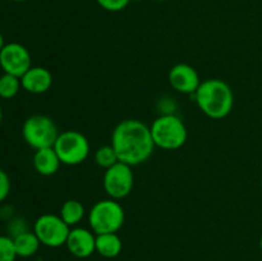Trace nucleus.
<instances>
[{"label":"nucleus","instance_id":"f257e3e1","mask_svg":"<svg viewBox=\"0 0 262 261\" xmlns=\"http://www.w3.org/2000/svg\"><path fill=\"white\" fill-rule=\"evenodd\" d=\"M110 145L119 161L130 166L147 161L156 147L150 127L138 119H124L118 123L113 129Z\"/></svg>","mask_w":262,"mask_h":261},{"label":"nucleus","instance_id":"f03ea898","mask_svg":"<svg viewBox=\"0 0 262 261\" xmlns=\"http://www.w3.org/2000/svg\"><path fill=\"white\" fill-rule=\"evenodd\" d=\"M193 97L199 109L211 119L228 117L234 106L232 87L219 78H209L201 82Z\"/></svg>","mask_w":262,"mask_h":261},{"label":"nucleus","instance_id":"7ed1b4c3","mask_svg":"<svg viewBox=\"0 0 262 261\" xmlns=\"http://www.w3.org/2000/svg\"><path fill=\"white\" fill-rule=\"evenodd\" d=\"M151 136L156 147L178 150L188 138V130L177 114H161L150 125Z\"/></svg>","mask_w":262,"mask_h":261},{"label":"nucleus","instance_id":"20e7f679","mask_svg":"<svg viewBox=\"0 0 262 261\" xmlns=\"http://www.w3.org/2000/svg\"><path fill=\"white\" fill-rule=\"evenodd\" d=\"M125 220V212L122 205L113 199L100 200L95 202L89 211L90 229L95 234L118 233Z\"/></svg>","mask_w":262,"mask_h":261},{"label":"nucleus","instance_id":"39448f33","mask_svg":"<svg viewBox=\"0 0 262 261\" xmlns=\"http://www.w3.org/2000/svg\"><path fill=\"white\" fill-rule=\"evenodd\" d=\"M59 133L55 122L43 114L31 115L25 120L22 127L23 140L35 151L53 147Z\"/></svg>","mask_w":262,"mask_h":261},{"label":"nucleus","instance_id":"423d86ee","mask_svg":"<svg viewBox=\"0 0 262 261\" xmlns=\"http://www.w3.org/2000/svg\"><path fill=\"white\" fill-rule=\"evenodd\" d=\"M54 150L58 154L61 164L76 166L83 163L90 155V142L83 133L69 129L59 133Z\"/></svg>","mask_w":262,"mask_h":261},{"label":"nucleus","instance_id":"0eeeda50","mask_svg":"<svg viewBox=\"0 0 262 261\" xmlns=\"http://www.w3.org/2000/svg\"><path fill=\"white\" fill-rule=\"evenodd\" d=\"M33 232L40 240L41 245L50 248L66 246L71 227L55 214H42L36 219Z\"/></svg>","mask_w":262,"mask_h":261},{"label":"nucleus","instance_id":"6e6552de","mask_svg":"<svg viewBox=\"0 0 262 261\" xmlns=\"http://www.w3.org/2000/svg\"><path fill=\"white\" fill-rule=\"evenodd\" d=\"M102 186L109 199L119 201L129 196L135 186L132 166L118 161L117 164L107 168L104 173Z\"/></svg>","mask_w":262,"mask_h":261},{"label":"nucleus","instance_id":"1a4fd4ad","mask_svg":"<svg viewBox=\"0 0 262 261\" xmlns=\"http://www.w3.org/2000/svg\"><path fill=\"white\" fill-rule=\"evenodd\" d=\"M31 67V54L26 46L18 42L5 44L0 51V68L4 73L20 78Z\"/></svg>","mask_w":262,"mask_h":261},{"label":"nucleus","instance_id":"9d476101","mask_svg":"<svg viewBox=\"0 0 262 261\" xmlns=\"http://www.w3.org/2000/svg\"><path fill=\"white\" fill-rule=\"evenodd\" d=\"M168 81L177 92L183 95H194L201 84L199 72L189 64L179 63L170 68Z\"/></svg>","mask_w":262,"mask_h":261},{"label":"nucleus","instance_id":"9b49d317","mask_svg":"<svg viewBox=\"0 0 262 261\" xmlns=\"http://www.w3.org/2000/svg\"><path fill=\"white\" fill-rule=\"evenodd\" d=\"M66 246L74 257L87 258L96 252V234L87 228H72Z\"/></svg>","mask_w":262,"mask_h":261},{"label":"nucleus","instance_id":"f8f14e48","mask_svg":"<svg viewBox=\"0 0 262 261\" xmlns=\"http://www.w3.org/2000/svg\"><path fill=\"white\" fill-rule=\"evenodd\" d=\"M20 83L22 89L30 94H45L53 86V74L45 67H31L20 77Z\"/></svg>","mask_w":262,"mask_h":261},{"label":"nucleus","instance_id":"ddd939ff","mask_svg":"<svg viewBox=\"0 0 262 261\" xmlns=\"http://www.w3.org/2000/svg\"><path fill=\"white\" fill-rule=\"evenodd\" d=\"M33 168L40 176L50 177L59 170L61 161L54 147H45L36 150L33 154Z\"/></svg>","mask_w":262,"mask_h":261},{"label":"nucleus","instance_id":"4468645a","mask_svg":"<svg viewBox=\"0 0 262 261\" xmlns=\"http://www.w3.org/2000/svg\"><path fill=\"white\" fill-rule=\"evenodd\" d=\"M123 250V242L118 233H104L96 235V252L105 258H114Z\"/></svg>","mask_w":262,"mask_h":261},{"label":"nucleus","instance_id":"2eb2a0df","mask_svg":"<svg viewBox=\"0 0 262 261\" xmlns=\"http://www.w3.org/2000/svg\"><path fill=\"white\" fill-rule=\"evenodd\" d=\"M13 243H14V248L18 257L25 258L36 255L41 246L40 240H38L33 230H27V232H23L13 237Z\"/></svg>","mask_w":262,"mask_h":261},{"label":"nucleus","instance_id":"dca6fc26","mask_svg":"<svg viewBox=\"0 0 262 261\" xmlns=\"http://www.w3.org/2000/svg\"><path fill=\"white\" fill-rule=\"evenodd\" d=\"M61 219L69 225V227H74L78 223H81V220L83 219L84 215H86V209H84L83 204L78 200H67L60 207V212H59Z\"/></svg>","mask_w":262,"mask_h":261},{"label":"nucleus","instance_id":"f3484780","mask_svg":"<svg viewBox=\"0 0 262 261\" xmlns=\"http://www.w3.org/2000/svg\"><path fill=\"white\" fill-rule=\"evenodd\" d=\"M20 89H22V83H20L19 77L8 73L0 76V97L2 99H13V97L17 96Z\"/></svg>","mask_w":262,"mask_h":261},{"label":"nucleus","instance_id":"a211bd4d","mask_svg":"<svg viewBox=\"0 0 262 261\" xmlns=\"http://www.w3.org/2000/svg\"><path fill=\"white\" fill-rule=\"evenodd\" d=\"M94 159L95 163H96L100 168H104L105 170L119 161L117 153H115L114 147H113L112 145H104L101 146V147L97 148V150L95 151Z\"/></svg>","mask_w":262,"mask_h":261},{"label":"nucleus","instance_id":"6ab92c4d","mask_svg":"<svg viewBox=\"0 0 262 261\" xmlns=\"http://www.w3.org/2000/svg\"><path fill=\"white\" fill-rule=\"evenodd\" d=\"M17 257L13 238L0 234V261H15Z\"/></svg>","mask_w":262,"mask_h":261},{"label":"nucleus","instance_id":"aec40b11","mask_svg":"<svg viewBox=\"0 0 262 261\" xmlns=\"http://www.w3.org/2000/svg\"><path fill=\"white\" fill-rule=\"evenodd\" d=\"M28 224L23 217H12L8 223V232L10 233L9 237H15V235L20 234L23 232H27Z\"/></svg>","mask_w":262,"mask_h":261},{"label":"nucleus","instance_id":"412c9836","mask_svg":"<svg viewBox=\"0 0 262 261\" xmlns=\"http://www.w3.org/2000/svg\"><path fill=\"white\" fill-rule=\"evenodd\" d=\"M97 4L107 12H120L125 9L130 0H96Z\"/></svg>","mask_w":262,"mask_h":261},{"label":"nucleus","instance_id":"4be33fe9","mask_svg":"<svg viewBox=\"0 0 262 261\" xmlns=\"http://www.w3.org/2000/svg\"><path fill=\"white\" fill-rule=\"evenodd\" d=\"M10 187L12 184H10L9 176L7 174V171L0 168V202L5 201L7 197L9 196Z\"/></svg>","mask_w":262,"mask_h":261},{"label":"nucleus","instance_id":"5701e85b","mask_svg":"<svg viewBox=\"0 0 262 261\" xmlns=\"http://www.w3.org/2000/svg\"><path fill=\"white\" fill-rule=\"evenodd\" d=\"M5 45V41H4V36H3V33L0 32V51H2V49L4 48Z\"/></svg>","mask_w":262,"mask_h":261},{"label":"nucleus","instance_id":"b1692460","mask_svg":"<svg viewBox=\"0 0 262 261\" xmlns=\"http://www.w3.org/2000/svg\"><path fill=\"white\" fill-rule=\"evenodd\" d=\"M2 120H3V110L2 107H0V123H2Z\"/></svg>","mask_w":262,"mask_h":261},{"label":"nucleus","instance_id":"393cba45","mask_svg":"<svg viewBox=\"0 0 262 261\" xmlns=\"http://www.w3.org/2000/svg\"><path fill=\"white\" fill-rule=\"evenodd\" d=\"M12 2H15V3H22V2H27V0H12Z\"/></svg>","mask_w":262,"mask_h":261},{"label":"nucleus","instance_id":"a878e982","mask_svg":"<svg viewBox=\"0 0 262 261\" xmlns=\"http://www.w3.org/2000/svg\"><path fill=\"white\" fill-rule=\"evenodd\" d=\"M260 248H261V251H262V235H261V238H260Z\"/></svg>","mask_w":262,"mask_h":261},{"label":"nucleus","instance_id":"bb28decb","mask_svg":"<svg viewBox=\"0 0 262 261\" xmlns=\"http://www.w3.org/2000/svg\"><path fill=\"white\" fill-rule=\"evenodd\" d=\"M130 2H135V3H138V2H142V0H130Z\"/></svg>","mask_w":262,"mask_h":261},{"label":"nucleus","instance_id":"cd10ccee","mask_svg":"<svg viewBox=\"0 0 262 261\" xmlns=\"http://www.w3.org/2000/svg\"><path fill=\"white\" fill-rule=\"evenodd\" d=\"M155 2H165V0H155Z\"/></svg>","mask_w":262,"mask_h":261},{"label":"nucleus","instance_id":"c85d7f7f","mask_svg":"<svg viewBox=\"0 0 262 261\" xmlns=\"http://www.w3.org/2000/svg\"><path fill=\"white\" fill-rule=\"evenodd\" d=\"M261 189H262V179H261Z\"/></svg>","mask_w":262,"mask_h":261}]
</instances>
